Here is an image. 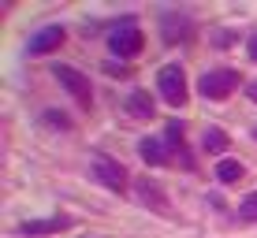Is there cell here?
Wrapping results in <instances>:
<instances>
[{"label":"cell","mask_w":257,"mask_h":238,"mask_svg":"<svg viewBox=\"0 0 257 238\" xmlns=\"http://www.w3.org/2000/svg\"><path fill=\"white\" fill-rule=\"evenodd\" d=\"M216 179H220V182H238V179H242V164L224 156V160L216 164Z\"/></svg>","instance_id":"8fae6325"},{"label":"cell","mask_w":257,"mask_h":238,"mask_svg":"<svg viewBox=\"0 0 257 238\" xmlns=\"http://www.w3.org/2000/svg\"><path fill=\"white\" fill-rule=\"evenodd\" d=\"M127 112L135 119H153V112H157V104H153V97H149L146 90H135L127 97Z\"/></svg>","instance_id":"9c48e42d"},{"label":"cell","mask_w":257,"mask_h":238,"mask_svg":"<svg viewBox=\"0 0 257 238\" xmlns=\"http://www.w3.org/2000/svg\"><path fill=\"white\" fill-rule=\"evenodd\" d=\"M246 49H250V60H253V64H257V34H253V38H250V45H246Z\"/></svg>","instance_id":"9a60e30c"},{"label":"cell","mask_w":257,"mask_h":238,"mask_svg":"<svg viewBox=\"0 0 257 238\" xmlns=\"http://www.w3.org/2000/svg\"><path fill=\"white\" fill-rule=\"evenodd\" d=\"M253 138H257V130H253Z\"/></svg>","instance_id":"e0dca14e"},{"label":"cell","mask_w":257,"mask_h":238,"mask_svg":"<svg viewBox=\"0 0 257 238\" xmlns=\"http://www.w3.org/2000/svg\"><path fill=\"white\" fill-rule=\"evenodd\" d=\"M138 153H142V160H146V164H164L168 160V153H164V145L161 142H157V138H142V142H138Z\"/></svg>","instance_id":"30bf717a"},{"label":"cell","mask_w":257,"mask_h":238,"mask_svg":"<svg viewBox=\"0 0 257 238\" xmlns=\"http://www.w3.org/2000/svg\"><path fill=\"white\" fill-rule=\"evenodd\" d=\"M201 145H205L209 153H224V149H227V134H224L220 127H209L205 138H201Z\"/></svg>","instance_id":"7c38bea8"},{"label":"cell","mask_w":257,"mask_h":238,"mask_svg":"<svg viewBox=\"0 0 257 238\" xmlns=\"http://www.w3.org/2000/svg\"><path fill=\"white\" fill-rule=\"evenodd\" d=\"M238 212H242L246 219H257V190H253V193H246V201L238 205Z\"/></svg>","instance_id":"4fadbf2b"},{"label":"cell","mask_w":257,"mask_h":238,"mask_svg":"<svg viewBox=\"0 0 257 238\" xmlns=\"http://www.w3.org/2000/svg\"><path fill=\"white\" fill-rule=\"evenodd\" d=\"M238 86V75L231 71V67H220V71H205L198 78V90L201 97H209V101H224L227 93H231Z\"/></svg>","instance_id":"7a4b0ae2"},{"label":"cell","mask_w":257,"mask_h":238,"mask_svg":"<svg viewBox=\"0 0 257 238\" xmlns=\"http://www.w3.org/2000/svg\"><path fill=\"white\" fill-rule=\"evenodd\" d=\"M246 93H250V101L257 104V78H253V82H250V90H246Z\"/></svg>","instance_id":"2e32d148"},{"label":"cell","mask_w":257,"mask_h":238,"mask_svg":"<svg viewBox=\"0 0 257 238\" xmlns=\"http://www.w3.org/2000/svg\"><path fill=\"white\" fill-rule=\"evenodd\" d=\"M142 41H146V38H142V30L131 19L119 23V26H112V34H108V49L116 52V56H138Z\"/></svg>","instance_id":"3957f363"},{"label":"cell","mask_w":257,"mask_h":238,"mask_svg":"<svg viewBox=\"0 0 257 238\" xmlns=\"http://www.w3.org/2000/svg\"><path fill=\"white\" fill-rule=\"evenodd\" d=\"M93 179L101 182V186H108V190L123 193V190H127V179H131V175L123 171V164H116L112 156L97 153V156H93Z\"/></svg>","instance_id":"277c9868"},{"label":"cell","mask_w":257,"mask_h":238,"mask_svg":"<svg viewBox=\"0 0 257 238\" xmlns=\"http://www.w3.org/2000/svg\"><path fill=\"white\" fill-rule=\"evenodd\" d=\"M138 197L146 201L149 208H157V212H172V205H168V197L161 193V186H157V182H149V179H138Z\"/></svg>","instance_id":"ba28073f"},{"label":"cell","mask_w":257,"mask_h":238,"mask_svg":"<svg viewBox=\"0 0 257 238\" xmlns=\"http://www.w3.org/2000/svg\"><path fill=\"white\" fill-rule=\"evenodd\" d=\"M67 227H71V216H49V219H30L19 231L23 234H56V231H67Z\"/></svg>","instance_id":"52a82bcc"},{"label":"cell","mask_w":257,"mask_h":238,"mask_svg":"<svg viewBox=\"0 0 257 238\" xmlns=\"http://www.w3.org/2000/svg\"><path fill=\"white\" fill-rule=\"evenodd\" d=\"M52 75L60 78V86H64V90H67L71 97H75L78 104H90V101H93L90 78H86V75H78L75 67H60V64H56V67H52Z\"/></svg>","instance_id":"5b68a950"},{"label":"cell","mask_w":257,"mask_h":238,"mask_svg":"<svg viewBox=\"0 0 257 238\" xmlns=\"http://www.w3.org/2000/svg\"><path fill=\"white\" fill-rule=\"evenodd\" d=\"M157 90H161L164 104L183 108V104H187V75H183V67H179V64L161 67V75H157Z\"/></svg>","instance_id":"6da1fadb"},{"label":"cell","mask_w":257,"mask_h":238,"mask_svg":"<svg viewBox=\"0 0 257 238\" xmlns=\"http://www.w3.org/2000/svg\"><path fill=\"white\" fill-rule=\"evenodd\" d=\"M45 123H49V127H60V130H67V127H71L64 112H45Z\"/></svg>","instance_id":"5bb4252c"},{"label":"cell","mask_w":257,"mask_h":238,"mask_svg":"<svg viewBox=\"0 0 257 238\" xmlns=\"http://www.w3.org/2000/svg\"><path fill=\"white\" fill-rule=\"evenodd\" d=\"M64 45V26H45L30 38V56H45V52Z\"/></svg>","instance_id":"8992f818"}]
</instances>
